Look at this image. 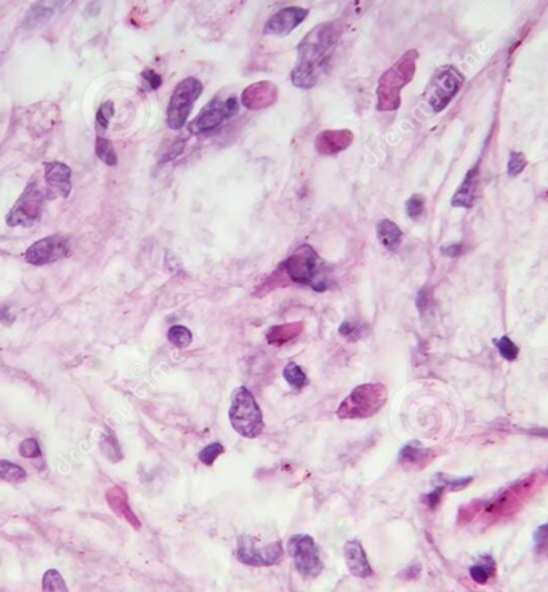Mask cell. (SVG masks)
Here are the masks:
<instances>
[{"instance_id": "1", "label": "cell", "mask_w": 548, "mask_h": 592, "mask_svg": "<svg viewBox=\"0 0 548 592\" xmlns=\"http://www.w3.org/2000/svg\"><path fill=\"white\" fill-rule=\"evenodd\" d=\"M345 32L341 19L317 24L297 47V62L290 74L297 88H312L327 69L335 47Z\"/></svg>"}, {"instance_id": "2", "label": "cell", "mask_w": 548, "mask_h": 592, "mask_svg": "<svg viewBox=\"0 0 548 592\" xmlns=\"http://www.w3.org/2000/svg\"><path fill=\"white\" fill-rule=\"evenodd\" d=\"M277 269L286 276L288 283L311 287L316 292H326L330 285L324 261L308 244L297 247L295 252L284 259Z\"/></svg>"}, {"instance_id": "3", "label": "cell", "mask_w": 548, "mask_h": 592, "mask_svg": "<svg viewBox=\"0 0 548 592\" xmlns=\"http://www.w3.org/2000/svg\"><path fill=\"white\" fill-rule=\"evenodd\" d=\"M418 51L409 50L380 75L377 84V110L389 113L401 106V90L409 85L417 71Z\"/></svg>"}, {"instance_id": "4", "label": "cell", "mask_w": 548, "mask_h": 592, "mask_svg": "<svg viewBox=\"0 0 548 592\" xmlns=\"http://www.w3.org/2000/svg\"><path fill=\"white\" fill-rule=\"evenodd\" d=\"M388 391L380 383H367L354 388L348 397L336 408L340 420H363L372 418L387 403Z\"/></svg>"}, {"instance_id": "5", "label": "cell", "mask_w": 548, "mask_h": 592, "mask_svg": "<svg viewBox=\"0 0 548 592\" xmlns=\"http://www.w3.org/2000/svg\"><path fill=\"white\" fill-rule=\"evenodd\" d=\"M228 415L233 429L245 439H255L264 429L262 408L247 388L236 389Z\"/></svg>"}, {"instance_id": "6", "label": "cell", "mask_w": 548, "mask_h": 592, "mask_svg": "<svg viewBox=\"0 0 548 592\" xmlns=\"http://www.w3.org/2000/svg\"><path fill=\"white\" fill-rule=\"evenodd\" d=\"M542 482L540 474H531L497 495L492 501L486 504L484 517L488 521H500V519L513 516L518 509L523 508L526 499L531 497L534 490Z\"/></svg>"}, {"instance_id": "7", "label": "cell", "mask_w": 548, "mask_h": 592, "mask_svg": "<svg viewBox=\"0 0 548 592\" xmlns=\"http://www.w3.org/2000/svg\"><path fill=\"white\" fill-rule=\"evenodd\" d=\"M48 200V194L45 186L38 182V178H34L27 182L26 189L19 196V199L14 202V205L7 215V224L12 228L16 226H24V228H31L37 224L42 218L43 209Z\"/></svg>"}, {"instance_id": "8", "label": "cell", "mask_w": 548, "mask_h": 592, "mask_svg": "<svg viewBox=\"0 0 548 592\" xmlns=\"http://www.w3.org/2000/svg\"><path fill=\"white\" fill-rule=\"evenodd\" d=\"M239 113V99L233 93L218 91L214 99L204 106V109L197 114V117L187 125V130L192 134L205 132H214L223 125L225 120L234 117Z\"/></svg>"}, {"instance_id": "9", "label": "cell", "mask_w": 548, "mask_h": 592, "mask_svg": "<svg viewBox=\"0 0 548 592\" xmlns=\"http://www.w3.org/2000/svg\"><path fill=\"white\" fill-rule=\"evenodd\" d=\"M204 91V85L197 77H186L178 82L173 93L168 99L167 108V125L168 128L181 130L185 127L187 117H190L192 106Z\"/></svg>"}, {"instance_id": "10", "label": "cell", "mask_w": 548, "mask_h": 592, "mask_svg": "<svg viewBox=\"0 0 548 592\" xmlns=\"http://www.w3.org/2000/svg\"><path fill=\"white\" fill-rule=\"evenodd\" d=\"M464 85V75L454 66H444L436 72L425 91L426 103L435 113H441L454 99Z\"/></svg>"}, {"instance_id": "11", "label": "cell", "mask_w": 548, "mask_h": 592, "mask_svg": "<svg viewBox=\"0 0 548 592\" xmlns=\"http://www.w3.org/2000/svg\"><path fill=\"white\" fill-rule=\"evenodd\" d=\"M287 551L293 559L295 569L303 578L312 580L319 576L324 570L319 551L315 540L310 535H295L288 540Z\"/></svg>"}, {"instance_id": "12", "label": "cell", "mask_w": 548, "mask_h": 592, "mask_svg": "<svg viewBox=\"0 0 548 592\" xmlns=\"http://www.w3.org/2000/svg\"><path fill=\"white\" fill-rule=\"evenodd\" d=\"M69 253V239L62 234H53L34 242L24 252V259L32 266H45V264H52L60 261L62 258H67Z\"/></svg>"}, {"instance_id": "13", "label": "cell", "mask_w": 548, "mask_h": 592, "mask_svg": "<svg viewBox=\"0 0 548 592\" xmlns=\"http://www.w3.org/2000/svg\"><path fill=\"white\" fill-rule=\"evenodd\" d=\"M236 557L239 562L250 567H271L282 560L284 549L281 543H271L264 547L255 546L253 538L240 536L238 541Z\"/></svg>"}, {"instance_id": "14", "label": "cell", "mask_w": 548, "mask_h": 592, "mask_svg": "<svg viewBox=\"0 0 548 592\" xmlns=\"http://www.w3.org/2000/svg\"><path fill=\"white\" fill-rule=\"evenodd\" d=\"M72 170L62 162L45 163V173H43V186H45L48 199L62 197L66 199L72 191L71 182Z\"/></svg>"}, {"instance_id": "15", "label": "cell", "mask_w": 548, "mask_h": 592, "mask_svg": "<svg viewBox=\"0 0 548 592\" xmlns=\"http://www.w3.org/2000/svg\"><path fill=\"white\" fill-rule=\"evenodd\" d=\"M308 13L310 12L303 7L281 8L264 23L263 34H266V36H287L305 21Z\"/></svg>"}, {"instance_id": "16", "label": "cell", "mask_w": 548, "mask_h": 592, "mask_svg": "<svg viewBox=\"0 0 548 592\" xmlns=\"http://www.w3.org/2000/svg\"><path fill=\"white\" fill-rule=\"evenodd\" d=\"M279 98V88L274 82L262 80L245 86L240 95V103L249 110L266 109L273 106Z\"/></svg>"}, {"instance_id": "17", "label": "cell", "mask_w": 548, "mask_h": 592, "mask_svg": "<svg viewBox=\"0 0 548 592\" xmlns=\"http://www.w3.org/2000/svg\"><path fill=\"white\" fill-rule=\"evenodd\" d=\"M354 141V133L348 128L322 130L315 139V149L319 156L334 157L348 149Z\"/></svg>"}, {"instance_id": "18", "label": "cell", "mask_w": 548, "mask_h": 592, "mask_svg": "<svg viewBox=\"0 0 548 592\" xmlns=\"http://www.w3.org/2000/svg\"><path fill=\"white\" fill-rule=\"evenodd\" d=\"M345 562L348 567V571L356 578H370L374 575L372 567H370L367 556L363 545L359 541H348L345 545Z\"/></svg>"}, {"instance_id": "19", "label": "cell", "mask_w": 548, "mask_h": 592, "mask_svg": "<svg viewBox=\"0 0 548 592\" xmlns=\"http://www.w3.org/2000/svg\"><path fill=\"white\" fill-rule=\"evenodd\" d=\"M60 117V110L56 104H36L32 108V113L29 115L27 128L31 130L32 134H45L55 127Z\"/></svg>"}, {"instance_id": "20", "label": "cell", "mask_w": 548, "mask_h": 592, "mask_svg": "<svg viewBox=\"0 0 548 592\" xmlns=\"http://www.w3.org/2000/svg\"><path fill=\"white\" fill-rule=\"evenodd\" d=\"M479 194V168L478 165L466 173L464 182L452 197V205L460 209H471Z\"/></svg>"}, {"instance_id": "21", "label": "cell", "mask_w": 548, "mask_h": 592, "mask_svg": "<svg viewBox=\"0 0 548 592\" xmlns=\"http://www.w3.org/2000/svg\"><path fill=\"white\" fill-rule=\"evenodd\" d=\"M106 501H108L111 511H113L115 516L124 519V521H127L135 530H139V528H141V523H139L137 514L132 511V508H130L128 497L122 487L109 488L108 493H106Z\"/></svg>"}, {"instance_id": "22", "label": "cell", "mask_w": 548, "mask_h": 592, "mask_svg": "<svg viewBox=\"0 0 548 592\" xmlns=\"http://www.w3.org/2000/svg\"><path fill=\"white\" fill-rule=\"evenodd\" d=\"M435 460V451L420 447L406 445L399 453V463L404 469H425Z\"/></svg>"}, {"instance_id": "23", "label": "cell", "mask_w": 548, "mask_h": 592, "mask_svg": "<svg viewBox=\"0 0 548 592\" xmlns=\"http://www.w3.org/2000/svg\"><path fill=\"white\" fill-rule=\"evenodd\" d=\"M303 322H290V324H282V325H274L268 330L266 333V341L271 346H284L290 343L301 335L303 331Z\"/></svg>"}, {"instance_id": "24", "label": "cell", "mask_w": 548, "mask_h": 592, "mask_svg": "<svg viewBox=\"0 0 548 592\" xmlns=\"http://www.w3.org/2000/svg\"><path fill=\"white\" fill-rule=\"evenodd\" d=\"M377 237L380 244L389 252H396L402 244V230L391 220H382L377 224Z\"/></svg>"}, {"instance_id": "25", "label": "cell", "mask_w": 548, "mask_h": 592, "mask_svg": "<svg viewBox=\"0 0 548 592\" xmlns=\"http://www.w3.org/2000/svg\"><path fill=\"white\" fill-rule=\"evenodd\" d=\"M495 571H497V565H495L494 559L492 557L486 556V557H481L478 564L471 567L470 575L478 584H486L495 575Z\"/></svg>"}, {"instance_id": "26", "label": "cell", "mask_w": 548, "mask_h": 592, "mask_svg": "<svg viewBox=\"0 0 548 592\" xmlns=\"http://www.w3.org/2000/svg\"><path fill=\"white\" fill-rule=\"evenodd\" d=\"M95 152H96V156H98L100 161L104 162L106 165H109V167L117 165V152H115L114 144L111 143L108 138L101 137V134L96 137Z\"/></svg>"}, {"instance_id": "27", "label": "cell", "mask_w": 548, "mask_h": 592, "mask_svg": "<svg viewBox=\"0 0 548 592\" xmlns=\"http://www.w3.org/2000/svg\"><path fill=\"white\" fill-rule=\"evenodd\" d=\"M26 477V471L21 466L12 463V461L0 460V480H5L8 484H21Z\"/></svg>"}, {"instance_id": "28", "label": "cell", "mask_w": 548, "mask_h": 592, "mask_svg": "<svg viewBox=\"0 0 548 592\" xmlns=\"http://www.w3.org/2000/svg\"><path fill=\"white\" fill-rule=\"evenodd\" d=\"M100 449H101V453H103L109 461H113V463H119V461L124 458L119 442L115 439V436L111 434V432L101 437Z\"/></svg>"}, {"instance_id": "29", "label": "cell", "mask_w": 548, "mask_h": 592, "mask_svg": "<svg viewBox=\"0 0 548 592\" xmlns=\"http://www.w3.org/2000/svg\"><path fill=\"white\" fill-rule=\"evenodd\" d=\"M42 592H69V589L60 571L50 569L42 578Z\"/></svg>"}, {"instance_id": "30", "label": "cell", "mask_w": 548, "mask_h": 592, "mask_svg": "<svg viewBox=\"0 0 548 592\" xmlns=\"http://www.w3.org/2000/svg\"><path fill=\"white\" fill-rule=\"evenodd\" d=\"M284 378H286V381L290 384L293 389H297V391H300L308 384V378L303 370L300 368V365H297L295 362L287 364L286 367H284Z\"/></svg>"}, {"instance_id": "31", "label": "cell", "mask_w": 548, "mask_h": 592, "mask_svg": "<svg viewBox=\"0 0 548 592\" xmlns=\"http://www.w3.org/2000/svg\"><path fill=\"white\" fill-rule=\"evenodd\" d=\"M364 329H365V324L363 320L350 319V320H345L343 324L340 325L339 331L340 335L348 341H358L364 336Z\"/></svg>"}, {"instance_id": "32", "label": "cell", "mask_w": 548, "mask_h": 592, "mask_svg": "<svg viewBox=\"0 0 548 592\" xmlns=\"http://www.w3.org/2000/svg\"><path fill=\"white\" fill-rule=\"evenodd\" d=\"M168 341H170L173 346H176L178 349H185L192 343V333L186 327L173 325L172 329L168 330Z\"/></svg>"}, {"instance_id": "33", "label": "cell", "mask_w": 548, "mask_h": 592, "mask_svg": "<svg viewBox=\"0 0 548 592\" xmlns=\"http://www.w3.org/2000/svg\"><path fill=\"white\" fill-rule=\"evenodd\" d=\"M436 480L439 487L444 488L446 492H460V490L468 487L473 477H450V475L446 474H437Z\"/></svg>"}, {"instance_id": "34", "label": "cell", "mask_w": 548, "mask_h": 592, "mask_svg": "<svg viewBox=\"0 0 548 592\" xmlns=\"http://www.w3.org/2000/svg\"><path fill=\"white\" fill-rule=\"evenodd\" d=\"M426 199L422 194H413L411 199L406 202V211L409 218L412 221H420L425 215Z\"/></svg>"}, {"instance_id": "35", "label": "cell", "mask_w": 548, "mask_h": 592, "mask_svg": "<svg viewBox=\"0 0 548 592\" xmlns=\"http://www.w3.org/2000/svg\"><path fill=\"white\" fill-rule=\"evenodd\" d=\"M185 143H186L185 138H176V139H172L170 143H163L161 152H159L161 162H167V161H172V158H175L178 154L183 151Z\"/></svg>"}, {"instance_id": "36", "label": "cell", "mask_w": 548, "mask_h": 592, "mask_svg": "<svg viewBox=\"0 0 548 592\" xmlns=\"http://www.w3.org/2000/svg\"><path fill=\"white\" fill-rule=\"evenodd\" d=\"M114 117V103L113 101H106L100 106L98 113H96V127L100 132H104L109 127L111 119Z\"/></svg>"}, {"instance_id": "37", "label": "cell", "mask_w": 548, "mask_h": 592, "mask_svg": "<svg viewBox=\"0 0 548 592\" xmlns=\"http://www.w3.org/2000/svg\"><path fill=\"white\" fill-rule=\"evenodd\" d=\"M495 346H497L500 355H502L503 359L510 360V362L518 357V353H519L518 346L514 344L508 336H502L500 340H495Z\"/></svg>"}, {"instance_id": "38", "label": "cell", "mask_w": 548, "mask_h": 592, "mask_svg": "<svg viewBox=\"0 0 548 592\" xmlns=\"http://www.w3.org/2000/svg\"><path fill=\"white\" fill-rule=\"evenodd\" d=\"M223 451H225V447L218 444V442L207 445L205 449L201 450V453H199L201 463L205 464V466H214L216 458H218L220 455H223Z\"/></svg>"}, {"instance_id": "39", "label": "cell", "mask_w": 548, "mask_h": 592, "mask_svg": "<svg viewBox=\"0 0 548 592\" xmlns=\"http://www.w3.org/2000/svg\"><path fill=\"white\" fill-rule=\"evenodd\" d=\"M18 450H19V455H21L23 458H27V460L41 458L42 456L41 447H38V442L36 439L23 440L21 444H19Z\"/></svg>"}, {"instance_id": "40", "label": "cell", "mask_w": 548, "mask_h": 592, "mask_svg": "<svg viewBox=\"0 0 548 592\" xmlns=\"http://www.w3.org/2000/svg\"><path fill=\"white\" fill-rule=\"evenodd\" d=\"M534 545L538 556H543L548 552V523H543L534 533Z\"/></svg>"}, {"instance_id": "41", "label": "cell", "mask_w": 548, "mask_h": 592, "mask_svg": "<svg viewBox=\"0 0 548 592\" xmlns=\"http://www.w3.org/2000/svg\"><path fill=\"white\" fill-rule=\"evenodd\" d=\"M527 165L526 157H524V154L521 152H512L510 154V161H508V173L510 175L516 176L521 173L524 168Z\"/></svg>"}, {"instance_id": "42", "label": "cell", "mask_w": 548, "mask_h": 592, "mask_svg": "<svg viewBox=\"0 0 548 592\" xmlns=\"http://www.w3.org/2000/svg\"><path fill=\"white\" fill-rule=\"evenodd\" d=\"M141 79L146 82L151 90H157L159 86L162 85V75L159 74L156 69H152V67H146V69L141 72Z\"/></svg>"}, {"instance_id": "43", "label": "cell", "mask_w": 548, "mask_h": 592, "mask_svg": "<svg viewBox=\"0 0 548 592\" xmlns=\"http://www.w3.org/2000/svg\"><path fill=\"white\" fill-rule=\"evenodd\" d=\"M478 501L471 503V504H465V506H461L459 509V523H468L471 519L476 517V514L479 512L478 508Z\"/></svg>"}, {"instance_id": "44", "label": "cell", "mask_w": 548, "mask_h": 592, "mask_svg": "<svg viewBox=\"0 0 548 592\" xmlns=\"http://www.w3.org/2000/svg\"><path fill=\"white\" fill-rule=\"evenodd\" d=\"M446 493V490L442 488V487H437L435 492H431V493H428V495H425V497L422 498V501H423V504H425L426 508H430V509H435L437 504L441 503V499H442V495Z\"/></svg>"}, {"instance_id": "45", "label": "cell", "mask_w": 548, "mask_h": 592, "mask_svg": "<svg viewBox=\"0 0 548 592\" xmlns=\"http://www.w3.org/2000/svg\"><path fill=\"white\" fill-rule=\"evenodd\" d=\"M430 303H431L430 290H423V292L418 293L417 306H418V309H420V312H425L428 309V306H430Z\"/></svg>"}, {"instance_id": "46", "label": "cell", "mask_w": 548, "mask_h": 592, "mask_svg": "<svg viewBox=\"0 0 548 592\" xmlns=\"http://www.w3.org/2000/svg\"><path fill=\"white\" fill-rule=\"evenodd\" d=\"M420 571H422L420 565H412L404 571H401V573H399V578H402L406 581H412V580H415L418 575H420Z\"/></svg>"}, {"instance_id": "47", "label": "cell", "mask_w": 548, "mask_h": 592, "mask_svg": "<svg viewBox=\"0 0 548 592\" xmlns=\"http://www.w3.org/2000/svg\"><path fill=\"white\" fill-rule=\"evenodd\" d=\"M14 317L12 316V309L7 305H0V322H3V324H12Z\"/></svg>"}, {"instance_id": "48", "label": "cell", "mask_w": 548, "mask_h": 592, "mask_svg": "<svg viewBox=\"0 0 548 592\" xmlns=\"http://www.w3.org/2000/svg\"><path fill=\"white\" fill-rule=\"evenodd\" d=\"M442 253L447 254V257H450V258H457L461 253V244L449 245V247H446L444 250H442Z\"/></svg>"}]
</instances>
